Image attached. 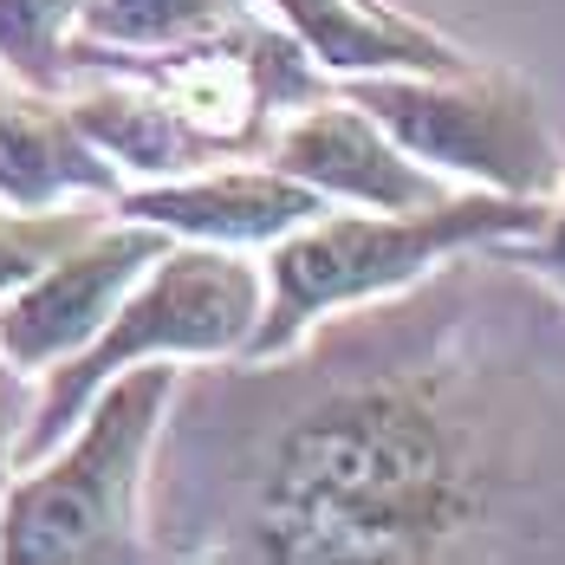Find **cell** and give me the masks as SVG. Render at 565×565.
Listing matches in <instances>:
<instances>
[{
  "label": "cell",
  "mask_w": 565,
  "mask_h": 565,
  "mask_svg": "<svg viewBox=\"0 0 565 565\" xmlns=\"http://www.w3.org/2000/svg\"><path fill=\"white\" fill-rule=\"evenodd\" d=\"M423 286L319 319L280 358L175 377L143 488L150 559L565 553V391L468 358L475 247Z\"/></svg>",
  "instance_id": "1"
},
{
  "label": "cell",
  "mask_w": 565,
  "mask_h": 565,
  "mask_svg": "<svg viewBox=\"0 0 565 565\" xmlns=\"http://www.w3.org/2000/svg\"><path fill=\"white\" fill-rule=\"evenodd\" d=\"M540 222H546V202L494 195V189H455L429 209H344V202H332L326 215L299 222L267 247V260H260L267 299H260V319L241 344V358H280L319 319L409 292L455 254L526 241V234H540Z\"/></svg>",
  "instance_id": "2"
},
{
  "label": "cell",
  "mask_w": 565,
  "mask_h": 565,
  "mask_svg": "<svg viewBox=\"0 0 565 565\" xmlns=\"http://www.w3.org/2000/svg\"><path fill=\"white\" fill-rule=\"evenodd\" d=\"M182 364L150 358L117 371L78 423L0 494V565H137L150 559L143 488Z\"/></svg>",
  "instance_id": "3"
},
{
  "label": "cell",
  "mask_w": 565,
  "mask_h": 565,
  "mask_svg": "<svg viewBox=\"0 0 565 565\" xmlns=\"http://www.w3.org/2000/svg\"><path fill=\"white\" fill-rule=\"evenodd\" d=\"M260 299H267V274H260V260H247V247L170 241L143 267V280L124 292L105 332L85 351H72L65 364L33 377V409L13 443V468L40 461L78 423V409L130 364H150V358L227 364V358H241V344L260 319Z\"/></svg>",
  "instance_id": "4"
},
{
  "label": "cell",
  "mask_w": 565,
  "mask_h": 565,
  "mask_svg": "<svg viewBox=\"0 0 565 565\" xmlns=\"http://www.w3.org/2000/svg\"><path fill=\"white\" fill-rule=\"evenodd\" d=\"M339 92L443 182L533 202H553L565 182V150L520 72L475 58L461 72H364L339 78Z\"/></svg>",
  "instance_id": "5"
},
{
  "label": "cell",
  "mask_w": 565,
  "mask_h": 565,
  "mask_svg": "<svg viewBox=\"0 0 565 565\" xmlns=\"http://www.w3.org/2000/svg\"><path fill=\"white\" fill-rule=\"evenodd\" d=\"M163 247H170L163 227L130 222L111 209L85 241H72L58 260H46L33 280H20L0 299V358L13 371L40 377V371L65 364L72 351H85Z\"/></svg>",
  "instance_id": "6"
},
{
  "label": "cell",
  "mask_w": 565,
  "mask_h": 565,
  "mask_svg": "<svg viewBox=\"0 0 565 565\" xmlns=\"http://www.w3.org/2000/svg\"><path fill=\"white\" fill-rule=\"evenodd\" d=\"M267 163H280L286 175H299L306 189H319L326 202H344V209H429V202L455 195L377 117L358 111L339 85L319 92L312 105H299L274 130Z\"/></svg>",
  "instance_id": "7"
},
{
  "label": "cell",
  "mask_w": 565,
  "mask_h": 565,
  "mask_svg": "<svg viewBox=\"0 0 565 565\" xmlns=\"http://www.w3.org/2000/svg\"><path fill=\"white\" fill-rule=\"evenodd\" d=\"M130 222L163 227L170 241H209V247H274L299 222L326 215L332 202L319 189H306L299 175H286L267 157L247 163H209L189 175L163 182H124L111 202Z\"/></svg>",
  "instance_id": "8"
},
{
  "label": "cell",
  "mask_w": 565,
  "mask_h": 565,
  "mask_svg": "<svg viewBox=\"0 0 565 565\" xmlns=\"http://www.w3.org/2000/svg\"><path fill=\"white\" fill-rule=\"evenodd\" d=\"M117 189L124 175L92 150V137L65 111V98L0 65V202L7 209H46L72 195L117 202Z\"/></svg>",
  "instance_id": "9"
},
{
  "label": "cell",
  "mask_w": 565,
  "mask_h": 565,
  "mask_svg": "<svg viewBox=\"0 0 565 565\" xmlns=\"http://www.w3.org/2000/svg\"><path fill=\"white\" fill-rule=\"evenodd\" d=\"M280 26L299 40L326 78H364V72H461L475 58L436 33L429 20L403 13L396 0H267Z\"/></svg>",
  "instance_id": "10"
},
{
  "label": "cell",
  "mask_w": 565,
  "mask_h": 565,
  "mask_svg": "<svg viewBox=\"0 0 565 565\" xmlns=\"http://www.w3.org/2000/svg\"><path fill=\"white\" fill-rule=\"evenodd\" d=\"M234 13H254V0H85L78 33L105 46H175Z\"/></svg>",
  "instance_id": "11"
},
{
  "label": "cell",
  "mask_w": 565,
  "mask_h": 565,
  "mask_svg": "<svg viewBox=\"0 0 565 565\" xmlns=\"http://www.w3.org/2000/svg\"><path fill=\"white\" fill-rule=\"evenodd\" d=\"M105 215H111L105 195H72V202H46V209H7L0 202V299L20 280H33L46 260H58L72 241H85Z\"/></svg>",
  "instance_id": "12"
},
{
  "label": "cell",
  "mask_w": 565,
  "mask_h": 565,
  "mask_svg": "<svg viewBox=\"0 0 565 565\" xmlns=\"http://www.w3.org/2000/svg\"><path fill=\"white\" fill-rule=\"evenodd\" d=\"M85 0H0V65L40 92L65 85V40Z\"/></svg>",
  "instance_id": "13"
},
{
  "label": "cell",
  "mask_w": 565,
  "mask_h": 565,
  "mask_svg": "<svg viewBox=\"0 0 565 565\" xmlns=\"http://www.w3.org/2000/svg\"><path fill=\"white\" fill-rule=\"evenodd\" d=\"M508 260L520 267V274H533V280L565 286V182L553 189V202H546V222H540V234L508 241Z\"/></svg>",
  "instance_id": "14"
},
{
  "label": "cell",
  "mask_w": 565,
  "mask_h": 565,
  "mask_svg": "<svg viewBox=\"0 0 565 565\" xmlns=\"http://www.w3.org/2000/svg\"><path fill=\"white\" fill-rule=\"evenodd\" d=\"M26 409H33V377L0 358V494H7V481H13V443H20V429H26Z\"/></svg>",
  "instance_id": "15"
}]
</instances>
